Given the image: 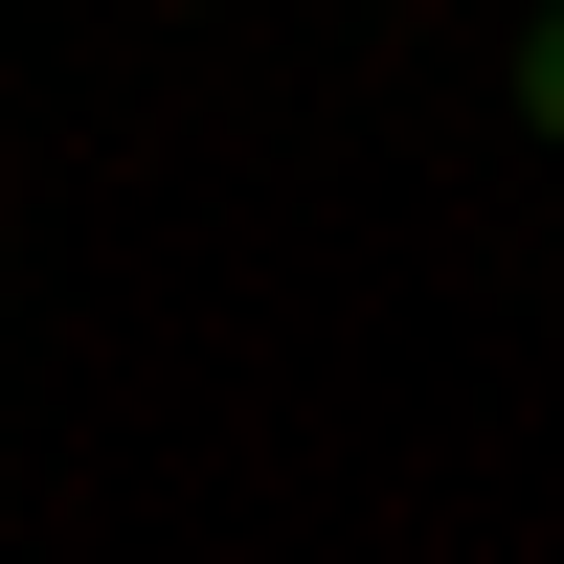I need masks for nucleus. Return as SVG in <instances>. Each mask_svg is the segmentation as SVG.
Masks as SVG:
<instances>
[{"label":"nucleus","instance_id":"obj_1","mask_svg":"<svg viewBox=\"0 0 564 564\" xmlns=\"http://www.w3.org/2000/svg\"><path fill=\"white\" fill-rule=\"evenodd\" d=\"M520 113L564 135V0H542V23H520Z\"/></svg>","mask_w":564,"mask_h":564}]
</instances>
